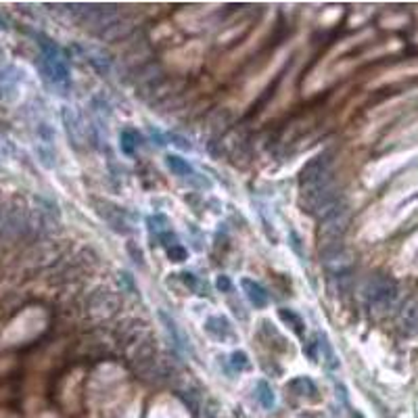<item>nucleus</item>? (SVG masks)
Here are the masks:
<instances>
[{"instance_id":"obj_1","label":"nucleus","mask_w":418,"mask_h":418,"mask_svg":"<svg viewBox=\"0 0 418 418\" xmlns=\"http://www.w3.org/2000/svg\"><path fill=\"white\" fill-rule=\"evenodd\" d=\"M241 287H243L247 299H249L257 310H263V308L270 303V295L266 293V289H263L259 282H255V280H251V278H243V280H241Z\"/></svg>"},{"instance_id":"obj_2","label":"nucleus","mask_w":418,"mask_h":418,"mask_svg":"<svg viewBox=\"0 0 418 418\" xmlns=\"http://www.w3.org/2000/svg\"><path fill=\"white\" fill-rule=\"evenodd\" d=\"M370 295H372V301L377 306H389L396 297V287L391 282L383 280V282H377V287L372 289Z\"/></svg>"},{"instance_id":"obj_3","label":"nucleus","mask_w":418,"mask_h":418,"mask_svg":"<svg viewBox=\"0 0 418 418\" xmlns=\"http://www.w3.org/2000/svg\"><path fill=\"white\" fill-rule=\"evenodd\" d=\"M119 147H122V153L126 155H134L136 147H138V134L134 130H124L122 136H119Z\"/></svg>"},{"instance_id":"obj_4","label":"nucleus","mask_w":418,"mask_h":418,"mask_svg":"<svg viewBox=\"0 0 418 418\" xmlns=\"http://www.w3.org/2000/svg\"><path fill=\"white\" fill-rule=\"evenodd\" d=\"M257 400H259V404L266 408V410H270V408H274V393H272V389H270V385L266 383V381H259L257 383Z\"/></svg>"},{"instance_id":"obj_5","label":"nucleus","mask_w":418,"mask_h":418,"mask_svg":"<svg viewBox=\"0 0 418 418\" xmlns=\"http://www.w3.org/2000/svg\"><path fill=\"white\" fill-rule=\"evenodd\" d=\"M278 314H280V318H282V320H285V322H287V325H289V327L295 331V334H299V337L303 334V331H306V325H303V320H301V318H299L295 312H291V310H280Z\"/></svg>"},{"instance_id":"obj_6","label":"nucleus","mask_w":418,"mask_h":418,"mask_svg":"<svg viewBox=\"0 0 418 418\" xmlns=\"http://www.w3.org/2000/svg\"><path fill=\"white\" fill-rule=\"evenodd\" d=\"M167 167H169L176 176H188V174L192 171V167L188 166V162L182 159V157H178V155H169V157H167Z\"/></svg>"},{"instance_id":"obj_7","label":"nucleus","mask_w":418,"mask_h":418,"mask_svg":"<svg viewBox=\"0 0 418 418\" xmlns=\"http://www.w3.org/2000/svg\"><path fill=\"white\" fill-rule=\"evenodd\" d=\"M402 325L410 331V333H417L418 331V306L412 303L406 308L404 316H402Z\"/></svg>"},{"instance_id":"obj_8","label":"nucleus","mask_w":418,"mask_h":418,"mask_svg":"<svg viewBox=\"0 0 418 418\" xmlns=\"http://www.w3.org/2000/svg\"><path fill=\"white\" fill-rule=\"evenodd\" d=\"M230 362H233V366H235L237 370H241V368H247V366H249V360H247V355H245L243 351H235Z\"/></svg>"},{"instance_id":"obj_9","label":"nucleus","mask_w":418,"mask_h":418,"mask_svg":"<svg viewBox=\"0 0 418 418\" xmlns=\"http://www.w3.org/2000/svg\"><path fill=\"white\" fill-rule=\"evenodd\" d=\"M169 257H171L174 261H182V259L186 257V251L182 249V247H178V245H171V249H169Z\"/></svg>"},{"instance_id":"obj_10","label":"nucleus","mask_w":418,"mask_h":418,"mask_svg":"<svg viewBox=\"0 0 418 418\" xmlns=\"http://www.w3.org/2000/svg\"><path fill=\"white\" fill-rule=\"evenodd\" d=\"M216 285H218V289H220V291H230V289H233V285H230L228 276H220Z\"/></svg>"},{"instance_id":"obj_11","label":"nucleus","mask_w":418,"mask_h":418,"mask_svg":"<svg viewBox=\"0 0 418 418\" xmlns=\"http://www.w3.org/2000/svg\"><path fill=\"white\" fill-rule=\"evenodd\" d=\"M351 418H364V417H362V414H358V412H355V414H351Z\"/></svg>"},{"instance_id":"obj_12","label":"nucleus","mask_w":418,"mask_h":418,"mask_svg":"<svg viewBox=\"0 0 418 418\" xmlns=\"http://www.w3.org/2000/svg\"><path fill=\"white\" fill-rule=\"evenodd\" d=\"M417 414H418V410H417Z\"/></svg>"}]
</instances>
